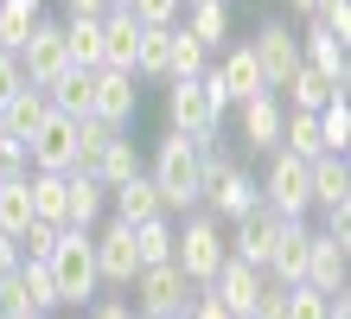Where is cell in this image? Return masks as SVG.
<instances>
[{"label":"cell","instance_id":"cell-1","mask_svg":"<svg viewBox=\"0 0 351 319\" xmlns=\"http://www.w3.org/2000/svg\"><path fill=\"white\" fill-rule=\"evenodd\" d=\"M154 185H160V204H167V217H185V211H198V191H204V147L198 134H179L167 128V141L154 147Z\"/></svg>","mask_w":351,"mask_h":319},{"label":"cell","instance_id":"cell-2","mask_svg":"<svg viewBox=\"0 0 351 319\" xmlns=\"http://www.w3.org/2000/svg\"><path fill=\"white\" fill-rule=\"evenodd\" d=\"M45 268H51L58 307H90V300H96L102 281H96V249H90V230H84V224H64V230H58Z\"/></svg>","mask_w":351,"mask_h":319},{"label":"cell","instance_id":"cell-3","mask_svg":"<svg viewBox=\"0 0 351 319\" xmlns=\"http://www.w3.org/2000/svg\"><path fill=\"white\" fill-rule=\"evenodd\" d=\"M223 255H230V243H223V217H211L204 204L185 211V224H173V268H179L192 287L211 281Z\"/></svg>","mask_w":351,"mask_h":319},{"label":"cell","instance_id":"cell-4","mask_svg":"<svg viewBox=\"0 0 351 319\" xmlns=\"http://www.w3.org/2000/svg\"><path fill=\"white\" fill-rule=\"evenodd\" d=\"M128 287H134V313H141V319H179L185 307H192V294H198V287L185 281V274H179L173 262L141 268Z\"/></svg>","mask_w":351,"mask_h":319},{"label":"cell","instance_id":"cell-5","mask_svg":"<svg viewBox=\"0 0 351 319\" xmlns=\"http://www.w3.org/2000/svg\"><path fill=\"white\" fill-rule=\"evenodd\" d=\"M223 102L211 96V83L198 77H173L167 83V128H179V134H204V128H223Z\"/></svg>","mask_w":351,"mask_h":319},{"label":"cell","instance_id":"cell-6","mask_svg":"<svg viewBox=\"0 0 351 319\" xmlns=\"http://www.w3.org/2000/svg\"><path fill=\"white\" fill-rule=\"evenodd\" d=\"M77 160V115L45 109V121L26 134V173H71Z\"/></svg>","mask_w":351,"mask_h":319},{"label":"cell","instance_id":"cell-7","mask_svg":"<svg viewBox=\"0 0 351 319\" xmlns=\"http://www.w3.org/2000/svg\"><path fill=\"white\" fill-rule=\"evenodd\" d=\"M262 185V204L275 211V217H306L313 211V191H306V160H294V154H268V179H256Z\"/></svg>","mask_w":351,"mask_h":319},{"label":"cell","instance_id":"cell-8","mask_svg":"<svg viewBox=\"0 0 351 319\" xmlns=\"http://www.w3.org/2000/svg\"><path fill=\"white\" fill-rule=\"evenodd\" d=\"M90 249H96V281L102 287H128L134 274H141V255H134V230L128 224H102V230H90Z\"/></svg>","mask_w":351,"mask_h":319},{"label":"cell","instance_id":"cell-9","mask_svg":"<svg viewBox=\"0 0 351 319\" xmlns=\"http://www.w3.org/2000/svg\"><path fill=\"white\" fill-rule=\"evenodd\" d=\"M281 96L275 90H256V96H243L237 102V141H243V154H275L281 147Z\"/></svg>","mask_w":351,"mask_h":319},{"label":"cell","instance_id":"cell-10","mask_svg":"<svg viewBox=\"0 0 351 319\" xmlns=\"http://www.w3.org/2000/svg\"><path fill=\"white\" fill-rule=\"evenodd\" d=\"M275 237H281V217L268 204L256 211H243L237 224H223V243H230L237 262H250V268H268V255H275Z\"/></svg>","mask_w":351,"mask_h":319},{"label":"cell","instance_id":"cell-11","mask_svg":"<svg viewBox=\"0 0 351 319\" xmlns=\"http://www.w3.org/2000/svg\"><path fill=\"white\" fill-rule=\"evenodd\" d=\"M19 64H26V83H45L71 64V51H64V19H32V32H26V45H19Z\"/></svg>","mask_w":351,"mask_h":319},{"label":"cell","instance_id":"cell-12","mask_svg":"<svg viewBox=\"0 0 351 319\" xmlns=\"http://www.w3.org/2000/svg\"><path fill=\"white\" fill-rule=\"evenodd\" d=\"M90 83H96V109L90 115H102V121H115V128H128L134 115H141V90H134V71H115V64H96L90 71Z\"/></svg>","mask_w":351,"mask_h":319},{"label":"cell","instance_id":"cell-13","mask_svg":"<svg viewBox=\"0 0 351 319\" xmlns=\"http://www.w3.org/2000/svg\"><path fill=\"white\" fill-rule=\"evenodd\" d=\"M250 51L262 64V83H268V90H281L287 71L300 64V32H287V19H268V26L250 38Z\"/></svg>","mask_w":351,"mask_h":319},{"label":"cell","instance_id":"cell-14","mask_svg":"<svg viewBox=\"0 0 351 319\" xmlns=\"http://www.w3.org/2000/svg\"><path fill=\"white\" fill-rule=\"evenodd\" d=\"M345 255H351L345 237H332V230H313V243H306V274H300V281H313L319 294L345 287Z\"/></svg>","mask_w":351,"mask_h":319},{"label":"cell","instance_id":"cell-15","mask_svg":"<svg viewBox=\"0 0 351 319\" xmlns=\"http://www.w3.org/2000/svg\"><path fill=\"white\" fill-rule=\"evenodd\" d=\"M306 191H313V204H319V211L351 204V166H345V154H319V160H306Z\"/></svg>","mask_w":351,"mask_h":319},{"label":"cell","instance_id":"cell-16","mask_svg":"<svg viewBox=\"0 0 351 319\" xmlns=\"http://www.w3.org/2000/svg\"><path fill=\"white\" fill-rule=\"evenodd\" d=\"M306 243H313L306 217H281L275 255H268V268H262V274H275V281H300V274H306Z\"/></svg>","mask_w":351,"mask_h":319},{"label":"cell","instance_id":"cell-17","mask_svg":"<svg viewBox=\"0 0 351 319\" xmlns=\"http://www.w3.org/2000/svg\"><path fill=\"white\" fill-rule=\"evenodd\" d=\"M109 211L121 224H141V217H160V185H154V173H128L121 185H109Z\"/></svg>","mask_w":351,"mask_h":319},{"label":"cell","instance_id":"cell-18","mask_svg":"<svg viewBox=\"0 0 351 319\" xmlns=\"http://www.w3.org/2000/svg\"><path fill=\"white\" fill-rule=\"evenodd\" d=\"M275 96H281V109H319V102H332V96H345V90H339V83L326 77V71H313V64L300 58Z\"/></svg>","mask_w":351,"mask_h":319},{"label":"cell","instance_id":"cell-19","mask_svg":"<svg viewBox=\"0 0 351 319\" xmlns=\"http://www.w3.org/2000/svg\"><path fill=\"white\" fill-rule=\"evenodd\" d=\"M179 19H185V32H192L204 51L230 45V0H185Z\"/></svg>","mask_w":351,"mask_h":319},{"label":"cell","instance_id":"cell-20","mask_svg":"<svg viewBox=\"0 0 351 319\" xmlns=\"http://www.w3.org/2000/svg\"><path fill=\"white\" fill-rule=\"evenodd\" d=\"M300 58L313 64V71H326V77L339 83V90L351 83V58H345V38H332L326 26H313V19H306V32H300Z\"/></svg>","mask_w":351,"mask_h":319},{"label":"cell","instance_id":"cell-21","mask_svg":"<svg viewBox=\"0 0 351 319\" xmlns=\"http://www.w3.org/2000/svg\"><path fill=\"white\" fill-rule=\"evenodd\" d=\"M45 102H51V109H64V115H90V109H96L90 71H84V64H64V71L45 83Z\"/></svg>","mask_w":351,"mask_h":319},{"label":"cell","instance_id":"cell-22","mask_svg":"<svg viewBox=\"0 0 351 319\" xmlns=\"http://www.w3.org/2000/svg\"><path fill=\"white\" fill-rule=\"evenodd\" d=\"M64 179H71L64 224H84V230H96V217L109 211V185H102V179H90V173H64Z\"/></svg>","mask_w":351,"mask_h":319},{"label":"cell","instance_id":"cell-23","mask_svg":"<svg viewBox=\"0 0 351 319\" xmlns=\"http://www.w3.org/2000/svg\"><path fill=\"white\" fill-rule=\"evenodd\" d=\"M45 109H51V102H45V90H38V83H26V90H13L7 102H0V128H7L13 141H26L32 128L45 121Z\"/></svg>","mask_w":351,"mask_h":319},{"label":"cell","instance_id":"cell-24","mask_svg":"<svg viewBox=\"0 0 351 319\" xmlns=\"http://www.w3.org/2000/svg\"><path fill=\"white\" fill-rule=\"evenodd\" d=\"M281 154H294V160H319V154H326L319 115H313V109H287V115H281Z\"/></svg>","mask_w":351,"mask_h":319},{"label":"cell","instance_id":"cell-25","mask_svg":"<svg viewBox=\"0 0 351 319\" xmlns=\"http://www.w3.org/2000/svg\"><path fill=\"white\" fill-rule=\"evenodd\" d=\"M173 26H179V19H173ZM173 26H141L134 77H167V71H173Z\"/></svg>","mask_w":351,"mask_h":319},{"label":"cell","instance_id":"cell-26","mask_svg":"<svg viewBox=\"0 0 351 319\" xmlns=\"http://www.w3.org/2000/svg\"><path fill=\"white\" fill-rule=\"evenodd\" d=\"M134 230V255H141V268H154V262H173V217L160 211V217H141L128 224Z\"/></svg>","mask_w":351,"mask_h":319},{"label":"cell","instance_id":"cell-27","mask_svg":"<svg viewBox=\"0 0 351 319\" xmlns=\"http://www.w3.org/2000/svg\"><path fill=\"white\" fill-rule=\"evenodd\" d=\"M64 51H71V64L96 71V64H102V19H84V13H71V19H64Z\"/></svg>","mask_w":351,"mask_h":319},{"label":"cell","instance_id":"cell-28","mask_svg":"<svg viewBox=\"0 0 351 319\" xmlns=\"http://www.w3.org/2000/svg\"><path fill=\"white\" fill-rule=\"evenodd\" d=\"M26 185H32V217H45V224H64L71 179H64V173H26Z\"/></svg>","mask_w":351,"mask_h":319},{"label":"cell","instance_id":"cell-29","mask_svg":"<svg viewBox=\"0 0 351 319\" xmlns=\"http://www.w3.org/2000/svg\"><path fill=\"white\" fill-rule=\"evenodd\" d=\"M128 173H141V154H134V141H128V134H115L109 147H102V160L90 166V179H102V185H121Z\"/></svg>","mask_w":351,"mask_h":319},{"label":"cell","instance_id":"cell-30","mask_svg":"<svg viewBox=\"0 0 351 319\" xmlns=\"http://www.w3.org/2000/svg\"><path fill=\"white\" fill-rule=\"evenodd\" d=\"M319 141H326V154H345L351 147V109H345V96H332V102H319Z\"/></svg>","mask_w":351,"mask_h":319},{"label":"cell","instance_id":"cell-31","mask_svg":"<svg viewBox=\"0 0 351 319\" xmlns=\"http://www.w3.org/2000/svg\"><path fill=\"white\" fill-rule=\"evenodd\" d=\"M32 19H38V7H26V0H0V51H19V45H26Z\"/></svg>","mask_w":351,"mask_h":319},{"label":"cell","instance_id":"cell-32","mask_svg":"<svg viewBox=\"0 0 351 319\" xmlns=\"http://www.w3.org/2000/svg\"><path fill=\"white\" fill-rule=\"evenodd\" d=\"M13 274H19V287H26L32 313H51V307H58V287H51V268H45V262H19Z\"/></svg>","mask_w":351,"mask_h":319},{"label":"cell","instance_id":"cell-33","mask_svg":"<svg viewBox=\"0 0 351 319\" xmlns=\"http://www.w3.org/2000/svg\"><path fill=\"white\" fill-rule=\"evenodd\" d=\"M204 64H211V51H204L185 26H173V71H167V83H173V77H198Z\"/></svg>","mask_w":351,"mask_h":319},{"label":"cell","instance_id":"cell-34","mask_svg":"<svg viewBox=\"0 0 351 319\" xmlns=\"http://www.w3.org/2000/svg\"><path fill=\"white\" fill-rule=\"evenodd\" d=\"M58 230H64V224H45V217H32L26 230H19V255H26V262H45V255H51V243H58Z\"/></svg>","mask_w":351,"mask_h":319},{"label":"cell","instance_id":"cell-35","mask_svg":"<svg viewBox=\"0 0 351 319\" xmlns=\"http://www.w3.org/2000/svg\"><path fill=\"white\" fill-rule=\"evenodd\" d=\"M287 319H326V294L313 281H287Z\"/></svg>","mask_w":351,"mask_h":319},{"label":"cell","instance_id":"cell-36","mask_svg":"<svg viewBox=\"0 0 351 319\" xmlns=\"http://www.w3.org/2000/svg\"><path fill=\"white\" fill-rule=\"evenodd\" d=\"M313 26H326L332 38H351V0H313Z\"/></svg>","mask_w":351,"mask_h":319},{"label":"cell","instance_id":"cell-37","mask_svg":"<svg viewBox=\"0 0 351 319\" xmlns=\"http://www.w3.org/2000/svg\"><path fill=\"white\" fill-rule=\"evenodd\" d=\"M0 313H7V319H45V313H32L26 287H19V274H0Z\"/></svg>","mask_w":351,"mask_h":319},{"label":"cell","instance_id":"cell-38","mask_svg":"<svg viewBox=\"0 0 351 319\" xmlns=\"http://www.w3.org/2000/svg\"><path fill=\"white\" fill-rule=\"evenodd\" d=\"M185 0H128V13L141 19V26H173Z\"/></svg>","mask_w":351,"mask_h":319},{"label":"cell","instance_id":"cell-39","mask_svg":"<svg viewBox=\"0 0 351 319\" xmlns=\"http://www.w3.org/2000/svg\"><path fill=\"white\" fill-rule=\"evenodd\" d=\"M13 90H26V64H19V51H0V102Z\"/></svg>","mask_w":351,"mask_h":319},{"label":"cell","instance_id":"cell-40","mask_svg":"<svg viewBox=\"0 0 351 319\" xmlns=\"http://www.w3.org/2000/svg\"><path fill=\"white\" fill-rule=\"evenodd\" d=\"M179 319H230V313H223V307L211 300V287H198V294H192V307H185Z\"/></svg>","mask_w":351,"mask_h":319},{"label":"cell","instance_id":"cell-41","mask_svg":"<svg viewBox=\"0 0 351 319\" xmlns=\"http://www.w3.org/2000/svg\"><path fill=\"white\" fill-rule=\"evenodd\" d=\"M19 262H26V255H19V237H7V230H0V274H13Z\"/></svg>","mask_w":351,"mask_h":319},{"label":"cell","instance_id":"cell-42","mask_svg":"<svg viewBox=\"0 0 351 319\" xmlns=\"http://www.w3.org/2000/svg\"><path fill=\"white\" fill-rule=\"evenodd\" d=\"M90 319H134V307H121V300H96Z\"/></svg>","mask_w":351,"mask_h":319},{"label":"cell","instance_id":"cell-43","mask_svg":"<svg viewBox=\"0 0 351 319\" xmlns=\"http://www.w3.org/2000/svg\"><path fill=\"white\" fill-rule=\"evenodd\" d=\"M64 7L84 13V19H102V13H109V0H64Z\"/></svg>","mask_w":351,"mask_h":319},{"label":"cell","instance_id":"cell-44","mask_svg":"<svg viewBox=\"0 0 351 319\" xmlns=\"http://www.w3.org/2000/svg\"><path fill=\"white\" fill-rule=\"evenodd\" d=\"M287 13H294V19H306V13H313V0H287Z\"/></svg>","mask_w":351,"mask_h":319},{"label":"cell","instance_id":"cell-45","mask_svg":"<svg viewBox=\"0 0 351 319\" xmlns=\"http://www.w3.org/2000/svg\"><path fill=\"white\" fill-rule=\"evenodd\" d=\"M109 7H128V0H109Z\"/></svg>","mask_w":351,"mask_h":319},{"label":"cell","instance_id":"cell-46","mask_svg":"<svg viewBox=\"0 0 351 319\" xmlns=\"http://www.w3.org/2000/svg\"><path fill=\"white\" fill-rule=\"evenodd\" d=\"M0 179H7V173H0Z\"/></svg>","mask_w":351,"mask_h":319},{"label":"cell","instance_id":"cell-47","mask_svg":"<svg viewBox=\"0 0 351 319\" xmlns=\"http://www.w3.org/2000/svg\"><path fill=\"white\" fill-rule=\"evenodd\" d=\"M0 319H7V313H0Z\"/></svg>","mask_w":351,"mask_h":319},{"label":"cell","instance_id":"cell-48","mask_svg":"<svg viewBox=\"0 0 351 319\" xmlns=\"http://www.w3.org/2000/svg\"><path fill=\"white\" fill-rule=\"evenodd\" d=\"M134 319H141V313H134Z\"/></svg>","mask_w":351,"mask_h":319}]
</instances>
